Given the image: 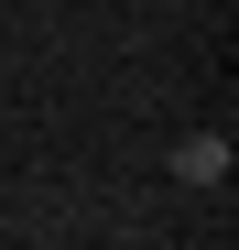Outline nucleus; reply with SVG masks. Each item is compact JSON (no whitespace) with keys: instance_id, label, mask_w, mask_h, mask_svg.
I'll return each mask as SVG.
<instances>
[{"instance_id":"f257e3e1","label":"nucleus","mask_w":239,"mask_h":250,"mask_svg":"<svg viewBox=\"0 0 239 250\" xmlns=\"http://www.w3.org/2000/svg\"><path fill=\"white\" fill-rule=\"evenodd\" d=\"M228 163H239L228 131H185V142H174V174H185V185H228Z\"/></svg>"},{"instance_id":"f03ea898","label":"nucleus","mask_w":239,"mask_h":250,"mask_svg":"<svg viewBox=\"0 0 239 250\" xmlns=\"http://www.w3.org/2000/svg\"><path fill=\"white\" fill-rule=\"evenodd\" d=\"M0 239H11V229H0Z\"/></svg>"}]
</instances>
